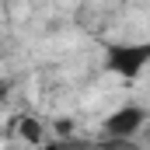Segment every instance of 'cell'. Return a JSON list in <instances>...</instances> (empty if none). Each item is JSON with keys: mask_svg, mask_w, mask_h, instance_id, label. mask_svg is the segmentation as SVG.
Returning a JSON list of instances; mask_svg holds the SVG:
<instances>
[{"mask_svg": "<svg viewBox=\"0 0 150 150\" xmlns=\"http://www.w3.org/2000/svg\"><path fill=\"white\" fill-rule=\"evenodd\" d=\"M143 122H147V112L140 105H126V108H119V112H112L105 119V133L112 140H129Z\"/></svg>", "mask_w": 150, "mask_h": 150, "instance_id": "7a4b0ae2", "label": "cell"}, {"mask_svg": "<svg viewBox=\"0 0 150 150\" xmlns=\"http://www.w3.org/2000/svg\"><path fill=\"white\" fill-rule=\"evenodd\" d=\"M18 122H21V136L28 143H42V126H38L35 119H18Z\"/></svg>", "mask_w": 150, "mask_h": 150, "instance_id": "3957f363", "label": "cell"}, {"mask_svg": "<svg viewBox=\"0 0 150 150\" xmlns=\"http://www.w3.org/2000/svg\"><path fill=\"white\" fill-rule=\"evenodd\" d=\"M105 67H108L112 74L126 77V80L140 77L150 67V42H115V45H108Z\"/></svg>", "mask_w": 150, "mask_h": 150, "instance_id": "6da1fadb", "label": "cell"}]
</instances>
